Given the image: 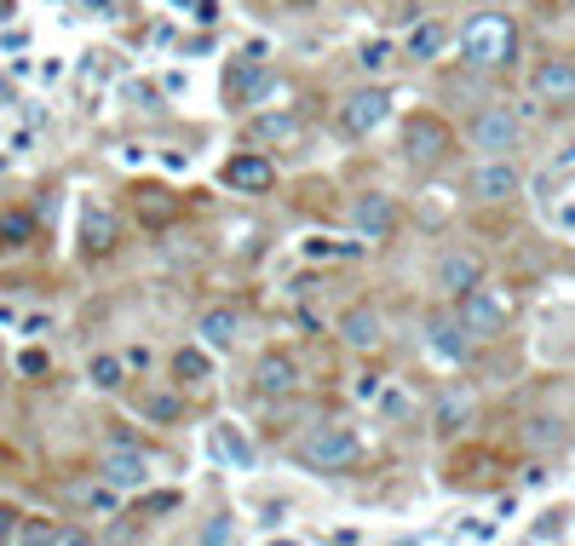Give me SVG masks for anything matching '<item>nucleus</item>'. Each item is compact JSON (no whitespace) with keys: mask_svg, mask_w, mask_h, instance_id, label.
<instances>
[{"mask_svg":"<svg viewBox=\"0 0 575 546\" xmlns=\"http://www.w3.org/2000/svg\"><path fill=\"white\" fill-rule=\"evenodd\" d=\"M460 52L466 63H478V70H500V63L518 58V29L506 12H478L466 29H460Z\"/></svg>","mask_w":575,"mask_h":546,"instance_id":"nucleus-1","label":"nucleus"},{"mask_svg":"<svg viewBox=\"0 0 575 546\" xmlns=\"http://www.w3.org/2000/svg\"><path fill=\"white\" fill-rule=\"evenodd\" d=\"M299 460H306L311 471H351L363 460V437H357V426L323 420V426H311L306 437H299Z\"/></svg>","mask_w":575,"mask_h":546,"instance_id":"nucleus-2","label":"nucleus"},{"mask_svg":"<svg viewBox=\"0 0 575 546\" xmlns=\"http://www.w3.org/2000/svg\"><path fill=\"white\" fill-rule=\"evenodd\" d=\"M518 190H524V173H518L513 156H478L472 161V173H466V196L472 201L506 208V201H518Z\"/></svg>","mask_w":575,"mask_h":546,"instance_id":"nucleus-3","label":"nucleus"},{"mask_svg":"<svg viewBox=\"0 0 575 546\" xmlns=\"http://www.w3.org/2000/svg\"><path fill=\"white\" fill-rule=\"evenodd\" d=\"M466 145L478 156H513L524 145V121L513 110H500V105H484L478 116L466 121Z\"/></svg>","mask_w":575,"mask_h":546,"instance_id":"nucleus-4","label":"nucleus"},{"mask_svg":"<svg viewBox=\"0 0 575 546\" xmlns=\"http://www.w3.org/2000/svg\"><path fill=\"white\" fill-rule=\"evenodd\" d=\"M397 225H403L397 196H386V190H363V196H351V230L363 236V242H391Z\"/></svg>","mask_w":575,"mask_h":546,"instance_id":"nucleus-5","label":"nucleus"},{"mask_svg":"<svg viewBox=\"0 0 575 546\" xmlns=\"http://www.w3.org/2000/svg\"><path fill=\"white\" fill-rule=\"evenodd\" d=\"M386 116H391V92H386V87H357L334 121H340L346 139H368V132L386 127Z\"/></svg>","mask_w":575,"mask_h":546,"instance_id":"nucleus-6","label":"nucleus"},{"mask_svg":"<svg viewBox=\"0 0 575 546\" xmlns=\"http://www.w3.org/2000/svg\"><path fill=\"white\" fill-rule=\"evenodd\" d=\"M449 150H455V132L437 116H409L403 121V156H409L415 167H437Z\"/></svg>","mask_w":575,"mask_h":546,"instance_id":"nucleus-7","label":"nucleus"},{"mask_svg":"<svg viewBox=\"0 0 575 546\" xmlns=\"http://www.w3.org/2000/svg\"><path fill=\"white\" fill-rule=\"evenodd\" d=\"M455 317L466 322V334H472V339H500V334H506V299H495V294L478 282L472 294H460V299H455Z\"/></svg>","mask_w":575,"mask_h":546,"instance_id":"nucleus-8","label":"nucleus"},{"mask_svg":"<svg viewBox=\"0 0 575 546\" xmlns=\"http://www.w3.org/2000/svg\"><path fill=\"white\" fill-rule=\"evenodd\" d=\"M529 92L541 98V105H575V58L569 52L541 58L529 70Z\"/></svg>","mask_w":575,"mask_h":546,"instance_id":"nucleus-9","label":"nucleus"},{"mask_svg":"<svg viewBox=\"0 0 575 546\" xmlns=\"http://www.w3.org/2000/svg\"><path fill=\"white\" fill-rule=\"evenodd\" d=\"M426 351L444 357L449 368L472 363V334H466V322H460L455 311H432V317H426Z\"/></svg>","mask_w":575,"mask_h":546,"instance_id":"nucleus-10","label":"nucleus"},{"mask_svg":"<svg viewBox=\"0 0 575 546\" xmlns=\"http://www.w3.org/2000/svg\"><path fill=\"white\" fill-rule=\"evenodd\" d=\"M432 282L444 288L449 299H460V294H472L484 282V259L472 254V248H444L437 254V270H432Z\"/></svg>","mask_w":575,"mask_h":546,"instance_id":"nucleus-11","label":"nucleus"},{"mask_svg":"<svg viewBox=\"0 0 575 546\" xmlns=\"http://www.w3.org/2000/svg\"><path fill=\"white\" fill-rule=\"evenodd\" d=\"M98 477H105V484H116L121 495H127V489H145V484H150V460L121 443V449H105V460H98Z\"/></svg>","mask_w":575,"mask_h":546,"instance_id":"nucleus-12","label":"nucleus"},{"mask_svg":"<svg viewBox=\"0 0 575 546\" xmlns=\"http://www.w3.org/2000/svg\"><path fill=\"white\" fill-rule=\"evenodd\" d=\"M225 185L242 190V196H265L270 185H277V167H270L259 150H242V156L225 161Z\"/></svg>","mask_w":575,"mask_h":546,"instance_id":"nucleus-13","label":"nucleus"},{"mask_svg":"<svg viewBox=\"0 0 575 546\" xmlns=\"http://www.w3.org/2000/svg\"><path fill=\"white\" fill-rule=\"evenodd\" d=\"M472 415H478V397H472L466 386L437 391V408H432V426H437V437H460V431L472 426Z\"/></svg>","mask_w":575,"mask_h":546,"instance_id":"nucleus-14","label":"nucleus"},{"mask_svg":"<svg viewBox=\"0 0 575 546\" xmlns=\"http://www.w3.org/2000/svg\"><path fill=\"white\" fill-rule=\"evenodd\" d=\"M340 339H346L351 351H380L386 317L375 311V305H351V311H340Z\"/></svg>","mask_w":575,"mask_h":546,"instance_id":"nucleus-15","label":"nucleus"},{"mask_svg":"<svg viewBox=\"0 0 575 546\" xmlns=\"http://www.w3.org/2000/svg\"><path fill=\"white\" fill-rule=\"evenodd\" d=\"M254 391H259V397H294V391H299V363H294L288 351L259 357V368H254Z\"/></svg>","mask_w":575,"mask_h":546,"instance_id":"nucleus-16","label":"nucleus"},{"mask_svg":"<svg viewBox=\"0 0 575 546\" xmlns=\"http://www.w3.org/2000/svg\"><path fill=\"white\" fill-rule=\"evenodd\" d=\"M196 334L208 339L214 351H230L236 339H242V311H236V305H208V311L196 317Z\"/></svg>","mask_w":575,"mask_h":546,"instance_id":"nucleus-17","label":"nucleus"},{"mask_svg":"<svg viewBox=\"0 0 575 546\" xmlns=\"http://www.w3.org/2000/svg\"><path fill=\"white\" fill-rule=\"evenodd\" d=\"M248 139H254V145H294V139H299V116H294V110L254 116V121H248Z\"/></svg>","mask_w":575,"mask_h":546,"instance_id":"nucleus-18","label":"nucleus"},{"mask_svg":"<svg viewBox=\"0 0 575 546\" xmlns=\"http://www.w3.org/2000/svg\"><path fill=\"white\" fill-rule=\"evenodd\" d=\"M564 443H569V420H558V415H529L524 420V449L547 455V449H564Z\"/></svg>","mask_w":575,"mask_h":546,"instance_id":"nucleus-19","label":"nucleus"},{"mask_svg":"<svg viewBox=\"0 0 575 546\" xmlns=\"http://www.w3.org/2000/svg\"><path fill=\"white\" fill-rule=\"evenodd\" d=\"M449 41H455V36H449V23H437V18H432V23H420L415 36H409V58H415V63H432V58H444V52H449Z\"/></svg>","mask_w":575,"mask_h":546,"instance_id":"nucleus-20","label":"nucleus"},{"mask_svg":"<svg viewBox=\"0 0 575 546\" xmlns=\"http://www.w3.org/2000/svg\"><path fill=\"white\" fill-rule=\"evenodd\" d=\"M270 92H277V76H270V70H259V63H254V70H242V76H236V110H259Z\"/></svg>","mask_w":575,"mask_h":546,"instance_id":"nucleus-21","label":"nucleus"},{"mask_svg":"<svg viewBox=\"0 0 575 546\" xmlns=\"http://www.w3.org/2000/svg\"><path fill=\"white\" fill-rule=\"evenodd\" d=\"M81 248H87V254H110V248H116V219H110L105 208H87V214H81Z\"/></svg>","mask_w":575,"mask_h":546,"instance_id":"nucleus-22","label":"nucleus"},{"mask_svg":"<svg viewBox=\"0 0 575 546\" xmlns=\"http://www.w3.org/2000/svg\"><path fill=\"white\" fill-rule=\"evenodd\" d=\"M139 415H145L150 426H174V420L185 415V397H179V391H145V397H139Z\"/></svg>","mask_w":575,"mask_h":546,"instance_id":"nucleus-23","label":"nucleus"},{"mask_svg":"<svg viewBox=\"0 0 575 546\" xmlns=\"http://www.w3.org/2000/svg\"><path fill=\"white\" fill-rule=\"evenodd\" d=\"M87 380H92L98 391H116V386L127 380V357H116V351H98V357L87 363Z\"/></svg>","mask_w":575,"mask_h":546,"instance_id":"nucleus-24","label":"nucleus"},{"mask_svg":"<svg viewBox=\"0 0 575 546\" xmlns=\"http://www.w3.org/2000/svg\"><path fill=\"white\" fill-rule=\"evenodd\" d=\"M174 374H179V380H185V386H208V380H214V363H208V357H201L196 346H185V351L174 357Z\"/></svg>","mask_w":575,"mask_h":546,"instance_id":"nucleus-25","label":"nucleus"},{"mask_svg":"<svg viewBox=\"0 0 575 546\" xmlns=\"http://www.w3.org/2000/svg\"><path fill=\"white\" fill-rule=\"evenodd\" d=\"M214 449H219L225 460H236V466H254V443L236 437L230 426H214Z\"/></svg>","mask_w":575,"mask_h":546,"instance_id":"nucleus-26","label":"nucleus"},{"mask_svg":"<svg viewBox=\"0 0 575 546\" xmlns=\"http://www.w3.org/2000/svg\"><path fill=\"white\" fill-rule=\"evenodd\" d=\"M415 415V397L403 386H380V420H409Z\"/></svg>","mask_w":575,"mask_h":546,"instance_id":"nucleus-27","label":"nucleus"},{"mask_svg":"<svg viewBox=\"0 0 575 546\" xmlns=\"http://www.w3.org/2000/svg\"><path fill=\"white\" fill-rule=\"evenodd\" d=\"M357 63H363L368 76H386V70H391V41H368V47L357 52Z\"/></svg>","mask_w":575,"mask_h":546,"instance_id":"nucleus-28","label":"nucleus"},{"mask_svg":"<svg viewBox=\"0 0 575 546\" xmlns=\"http://www.w3.org/2000/svg\"><path fill=\"white\" fill-rule=\"evenodd\" d=\"M569 529V506H553V512H541V524H535V540H553Z\"/></svg>","mask_w":575,"mask_h":546,"instance_id":"nucleus-29","label":"nucleus"},{"mask_svg":"<svg viewBox=\"0 0 575 546\" xmlns=\"http://www.w3.org/2000/svg\"><path fill=\"white\" fill-rule=\"evenodd\" d=\"M18 529H23V512L18 506H0V540H18Z\"/></svg>","mask_w":575,"mask_h":546,"instance_id":"nucleus-30","label":"nucleus"},{"mask_svg":"<svg viewBox=\"0 0 575 546\" xmlns=\"http://www.w3.org/2000/svg\"><path fill=\"white\" fill-rule=\"evenodd\" d=\"M547 179H575V145H569V156H558V161H553V173H547Z\"/></svg>","mask_w":575,"mask_h":546,"instance_id":"nucleus-31","label":"nucleus"},{"mask_svg":"<svg viewBox=\"0 0 575 546\" xmlns=\"http://www.w3.org/2000/svg\"><path fill=\"white\" fill-rule=\"evenodd\" d=\"M0 236H12L7 248H18V236H29V219H7V225H0Z\"/></svg>","mask_w":575,"mask_h":546,"instance_id":"nucleus-32","label":"nucleus"},{"mask_svg":"<svg viewBox=\"0 0 575 546\" xmlns=\"http://www.w3.org/2000/svg\"><path fill=\"white\" fill-rule=\"evenodd\" d=\"M201 540H236V524H208V529H201Z\"/></svg>","mask_w":575,"mask_h":546,"instance_id":"nucleus-33","label":"nucleus"},{"mask_svg":"<svg viewBox=\"0 0 575 546\" xmlns=\"http://www.w3.org/2000/svg\"><path fill=\"white\" fill-rule=\"evenodd\" d=\"M23 374H47V351H23Z\"/></svg>","mask_w":575,"mask_h":546,"instance_id":"nucleus-34","label":"nucleus"},{"mask_svg":"<svg viewBox=\"0 0 575 546\" xmlns=\"http://www.w3.org/2000/svg\"><path fill=\"white\" fill-rule=\"evenodd\" d=\"M282 7H294V12H306V7H317V0H282Z\"/></svg>","mask_w":575,"mask_h":546,"instance_id":"nucleus-35","label":"nucleus"},{"mask_svg":"<svg viewBox=\"0 0 575 546\" xmlns=\"http://www.w3.org/2000/svg\"><path fill=\"white\" fill-rule=\"evenodd\" d=\"M0 380H7V363H0Z\"/></svg>","mask_w":575,"mask_h":546,"instance_id":"nucleus-36","label":"nucleus"},{"mask_svg":"<svg viewBox=\"0 0 575 546\" xmlns=\"http://www.w3.org/2000/svg\"><path fill=\"white\" fill-rule=\"evenodd\" d=\"M368 7H380V0H368Z\"/></svg>","mask_w":575,"mask_h":546,"instance_id":"nucleus-37","label":"nucleus"}]
</instances>
